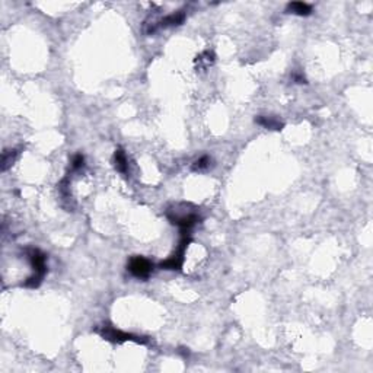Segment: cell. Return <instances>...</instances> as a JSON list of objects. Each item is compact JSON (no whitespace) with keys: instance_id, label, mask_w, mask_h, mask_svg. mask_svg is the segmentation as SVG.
Instances as JSON below:
<instances>
[{"instance_id":"cell-1","label":"cell","mask_w":373,"mask_h":373,"mask_svg":"<svg viewBox=\"0 0 373 373\" xmlns=\"http://www.w3.org/2000/svg\"><path fill=\"white\" fill-rule=\"evenodd\" d=\"M28 258H29V263L34 268V276H31L25 282V287L35 289L41 284L44 276L47 274V257L39 249L31 248V249H28Z\"/></svg>"},{"instance_id":"cell-2","label":"cell","mask_w":373,"mask_h":373,"mask_svg":"<svg viewBox=\"0 0 373 373\" xmlns=\"http://www.w3.org/2000/svg\"><path fill=\"white\" fill-rule=\"evenodd\" d=\"M101 337H104L105 340L108 341H112V343H125V341H134L137 344H147L149 343V338L147 337H139V336H134V334H130V333H124V331H120L111 325H104L102 328H96L95 330Z\"/></svg>"},{"instance_id":"cell-3","label":"cell","mask_w":373,"mask_h":373,"mask_svg":"<svg viewBox=\"0 0 373 373\" xmlns=\"http://www.w3.org/2000/svg\"><path fill=\"white\" fill-rule=\"evenodd\" d=\"M127 270L137 279H147L153 271V263L144 257H133L127 264Z\"/></svg>"},{"instance_id":"cell-4","label":"cell","mask_w":373,"mask_h":373,"mask_svg":"<svg viewBox=\"0 0 373 373\" xmlns=\"http://www.w3.org/2000/svg\"><path fill=\"white\" fill-rule=\"evenodd\" d=\"M185 20V12L184 10H178V12H174L168 16H165L163 19H160L159 22H156L155 25H152L146 32L147 34H155L156 31L162 29V28H169V26H178L181 23H184Z\"/></svg>"},{"instance_id":"cell-5","label":"cell","mask_w":373,"mask_h":373,"mask_svg":"<svg viewBox=\"0 0 373 373\" xmlns=\"http://www.w3.org/2000/svg\"><path fill=\"white\" fill-rule=\"evenodd\" d=\"M168 219L171 220L172 225H177L178 228H181V232H190V229L193 226H195L197 223H200V216L198 214H187V216H171L168 214Z\"/></svg>"},{"instance_id":"cell-6","label":"cell","mask_w":373,"mask_h":373,"mask_svg":"<svg viewBox=\"0 0 373 373\" xmlns=\"http://www.w3.org/2000/svg\"><path fill=\"white\" fill-rule=\"evenodd\" d=\"M255 123H257V124H260V125H263V127H266V128L277 130V131L283 130V127H284V124H283L279 118H276V117L258 115V117H255Z\"/></svg>"},{"instance_id":"cell-7","label":"cell","mask_w":373,"mask_h":373,"mask_svg":"<svg viewBox=\"0 0 373 373\" xmlns=\"http://www.w3.org/2000/svg\"><path fill=\"white\" fill-rule=\"evenodd\" d=\"M286 10L289 13H295L299 16H309L312 13V6L308 3H303V1H292L287 4Z\"/></svg>"},{"instance_id":"cell-8","label":"cell","mask_w":373,"mask_h":373,"mask_svg":"<svg viewBox=\"0 0 373 373\" xmlns=\"http://www.w3.org/2000/svg\"><path fill=\"white\" fill-rule=\"evenodd\" d=\"M114 165H115V169L123 174V175H127L128 172V163H127V158H125V153L121 147L115 149V153H114Z\"/></svg>"},{"instance_id":"cell-9","label":"cell","mask_w":373,"mask_h":373,"mask_svg":"<svg viewBox=\"0 0 373 373\" xmlns=\"http://www.w3.org/2000/svg\"><path fill=\"white\" fill-rule=\"evenodd\" d=\"M16 156H18V150L16 149H9V150L3 152V155H1V171L3 172L7 171L13 165Z\"/></svg>"},{"instance_id":"cell-10","label":"cell","mask_w":373,"mask_h":373,"mask_svg":"<svg viewBox=\"0 0 373 373\" xmlns=\"http://www.w3.org/2000/svg\"><path fill=\"white\" fill-rule=\"evenodd\" d=\"M210 162H212V159L207 156V155H204V156H201L200 159H197L194 163H193V166H191V169L193 171H203V169H207L209 166H210Z\"/></svg>"},{"instance_id":"cell-11","label":"cell","mask_w":373,"mask_h":373,"mask_svg":"<svg viewBox=\"0 0 373 373\" xmlns=\"http://www.w3.org/2000/svg\"><path fill=\"white\" fill-rule=\"evenodd\" d=\"M195 61H198V64H204V67H207L209 64H212L213 61H214V53L213 51H204L203 54H200L198 57H197V60Z\"/></svg>"},{"instance_id":"cell-12","label":"cell","mask_w":373,"mask_h":373,"mask_svg":"<svg viewBox=\"0 0 373 373\" xmlns=\"http://www.w3.org/2000/svg\"><path fill=\"white\" fill-rule=\"evenodd\" d=\"M83 165H85V158H83V155H82V153L74 155V158H73V160H71V168H73V169H80Z\"/></svg>"},{"instance_id":"cell-13","label":"cell","mask_w":373,"mask_h":373,"mask_svg":"<svg viewBox=\"0 0 373 373\" xmlns=\"http://www.w3.org/2000/svg\"><path fill=\"white\" fill-rule=\"evenodd\" d=\"M292 77H293V80H295L296 83H299V85H302V83H308V82H306V77H305L302 73H293V74H292Z\"/></svg>"}]
</instances>
